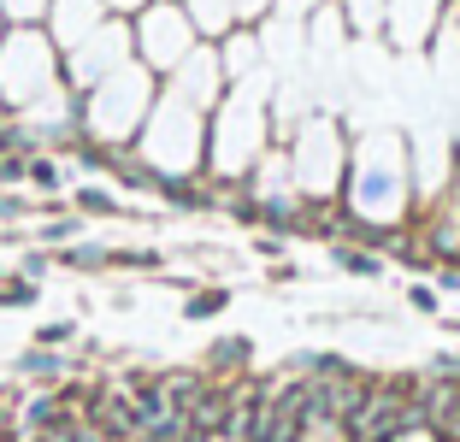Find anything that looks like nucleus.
I'll list each match as a JSON object with an SVG mask.
<instances>
[{
  "mask_svg": "<svg viewBox=\"0 0 460 442\" xmlns=\"http://www.w3.org/2000/svg\"><path fill=\"white\" fill-rule=\"evenodd\" d=\"M0 112H6V107H0Z\"/></svg>",
  "mask_w": 460,
  "mask_h": 442,
  "instance_id": "4c0bfd02",
  "label": "nucleus"
},
{
  "mask_svg": "<svg viewBox=\"0 0 460 442\" xmlns=\"http://www.w3.org/2000/svg\"><path fill=\"white\" fill-rule=\"evenodd\" d=\"M230 307V283H207V289L183 295V319H218Z\"/></svg>",
  "mask_w": 460,
  "mask_h": 442,
  "instance_id": "a211bd4d",
  "label": "nucleus"
},
{
  "mask_svg": "<svg viewBox=\"0 0 460 442\" xmlns=\"http://www.w3.org/2000/svg\"><path fill=\"white\" fill-rule=\"evenodd\" d=\"M36 295H41V283L18 271V278H6V283H0V307H36Z\"/></svg>",
  "mask_w": 460,
  "mask_h": 442,
  "instance_id": "5701e85b",
  "label": "nucleus"
},
{
  "mask_svg": "<svg viewBox=\"0 0 460 442\" xmlns=\"http://www.w3.org/2000/svg\"><path fill=\"white\" fill-rule=\"evenodd\" d=\"M266 147H271L266 101H260L254 77L230 83L225 101L207 112V172H213V183H243V177L260 165Z\"/></svg>",
  "mask_w": 460,
  "mask_h": 442,
  "instance_id": "f257e3e1",
  "label": "nucleus"
},
{
  "mask_svg": "<svg viewBox=\"0 0 460 442\" xmlns=\"http://www.w3.org/2000/svg\"><path fill=\"white\" fill-rule=\"evenodd\" d=\"M407 307L413 313H437V289L431 283H407Z\"/></svg>",
  "mask_w": 460,
  "mask_h": 442,
  "instance_id": "c756f323",
  "label": "nucleus"
},
{
  "mask_svg": "<svg viewBox=\"0 0 460 442\" xmlns=\"http://www.w3.org/2000/svg\"><path fill=\"white\" fill-rule=\"evenodd\" d=\"M107 6H112V13H119V18H136V13H142V6H148V0H107Z\"/></svg>",
  "mask_w": 460,
  "mask_h": 442,
  "instance_id": "f704fd0d",
  "label": "nucleus"
},
{
  "mask_svg": "<svg viewBox=\"0 0 460 442\" xmlns=\"http://www.w3.org/2000/svg\"><path fill=\"white\" fill-rule=\"evenodd\" d=\"M71 207H77L83 218H89V213H101V218L124 213V201H119V195H112V189H101V183H83L77 195H71Z\"/></svg>",
  "mask_w": 460,
  "mask_h": 442,
  "instance_id": "aec40b11",
  "label": "nucleus"
},
{
  "mask_svg": "<svg viewBox=\"0 0 460 442\" xmlns=\"http://www.w3.org/2000/svg\"><path fill=\"white\" fill-rule=\"evenodd\" d=\"M77 236H83V218H66V213L48 218V225H36V242H41V248H66V242H77Z\"/></svg>",
  "mask_w": 460,
  "mask_h": 442,
  "instance_id": "4be33fe9",
  "label": "nucleus"
},
{
  "mask_svg": "<svg viewBox=\"0 0 460 442\" xmlns=\"http://www.w3.org/2000/svg\"><path fill=\"white\" fill-rule=\"evenodd\" d=\"M455 324H460V319H455Z\"/></svg>",
  "mask_w": 460,
  "mask_h": 442,
  "instance_id": "58836bf2",
  "label": "nucleus"
},
{
  "mask_svg": "<svg viewBox=\"0 0 460 442\" xmlns=\"http://www.w3.org/2000/svg\"><path fill=\"white\" fill-rule=\"evenodd\" d=\"M107 18H112L107 0H48V18H41V24H48V36H54L59 54H66V48H77V41L95 24H107Z\"/></svg>",
  "mask_w": 460,
  "mask_h": 442,
  "instance_id": "9d476101",
  "label": "nucleus"
},
{
  "mask_svg": "<svg viewBox=\"0 0 460 442\" xmlns=\"http://www.w3.org/2000/svg\"><path fill=\"white\" fill-rule=\"evenodd\" d=\"M59 266H71V271H107L112 266V248H107V242H66V248H59Z\"/></svg>",
  "mask_w": 460,
  "mask_h": 442,
  "instance_id": "f3484780",
  "label": "nucleus"
},
{
  "mask_svg": "<svg viewBox=\"0 0 460 442\" xmlns=\"http://www.w3.org/2000/svg\"><path fill=\"white\" fill-rule=\"evenodd\" d=\"M124 59H136V36H130V18L112 13L107 24H95L77 48H66V83L77 94H89L101 77H112Z\"/></svg>",
  "mask_w": 460,
  "mask_h": 442,
  "instance_id": "6e6552de",
  "label": "nucleus"
},
{
  "mask_svg": "<svg viewBox=\"0 0 460 442\" xmlns=\"http://www.w3.org/2000/svg\"><path fill=\"white\" fill-rule=\"evenodd\" d=\"M236 6H243V24H260V18H266L278 0H236Z\"/></svg>",
  "mask_w": 460,
  "mask_h": 442,
  "instance_id": "2f4dec72",
  "label": "nucleus"
},
{
  "mask_svg": "<svg viewBox=\"0 0 460 442\" xmlns=\"http://www.w3.org/2000/svg\"><path fill=\"white\" fill-rule=\"evenodd\" d=\"M313 6H325V0H278L271 13H278V18H307Z\"/></svg>",
  "mask_w": 460,
  "mask_h": 442,
  "instance_id": "7c9ffc66",
  "label": "nucleus"
},
{
  "mask_svg": "<svg viewBox=\"0 0 460 442\" xmlns=\"http://www.w3.org/2000/svg\"><path fill=\"white\" fill-rule=\"evenodd\" d=\"M337 6L354 36H384V24H390V0H337Z\"/></svg>",
  "mask_w": 460,
  "mask_h": 442,
  "instance_id": "4468645a",
  "label": "nucleus"
},
{
  "mask_svg": "<svg viewBox=\"0 0 460 442\" xmlns=\"http://www.w3.org/2000/svg\"><path fill=\"white\" fill-rule=\"evenodd\" d=\"M183 13L195 18L201 41H218L225 30H236V24H243V6H236V0H183Z\"/></svg>",
  "mask_w": 460,
  "mask_h": 442,
  "instance_id": "f8f14e48",
  "label": "nucleus"
},
{
  "mask_svg": "<svg viewBox=\"0 0 460 442\" xmlns=\"http://www.w3.org/2000/svg\"><path fill=\"white\" fill-rule=\"evenodd\" d=\"M18 372H24V377H36V384H48V389H59V377L71 372V360H66L59 349H41V342H36V349H24V354H18Z\"/></svg>",
  "mask_w": 460,
  "mask_h": 442,
  "instance_id": "ddd939ff",
  "label": "nucleus"
},
{
  "mask_svg": "<svg viewBox=\"0 0 460 442\" xmlns=\"http://www.w3.org/2000/svg\"><path fill=\"white\" fill-rule=\"evenodd\" d=\"M30 189H36V195H59V189H66V172H59L54 154H30Z\"/></svg>",
  "mask_w": 460,
  "mask_h": 442,
  "instance_id": "412c9836",
  "label": "nucleus"
},
{
  "mask_svg": "<svg viewBox=\"0 0 460 442\" xmlns=\"http://www.w3.org/2000/svg\"><path fill=\"white\" fill-rule=\"evenodd\" d=\"M0 36H6V13H0Z\"/></svg>",
  "mask_w": 460,
  "mask_h": 442,
  "instance_id": "e433bc0d",
  "label": "nucleus"
},
{
  "mask_svg": "<svg viewBox=\"0 0 460 442\" xmlns=\"http://www.w3.org/2000/svg\"><path fill=\"white\" fill-rule=\"evenodd\" d=\"M30 183V154H0V189Z\"/></svg>",
  "mask_w": 460,
  "mask_h": 442,
  "instance_id": "a878e982",
  "label": "nucleus"
},
{
  "mask_svg": "<svg viewBox=\"0 0 460 442\" xmlns=\"http://www.w3.org/2000/svg\"><path fill=\"white\" fill-rule=\"evenodd\" d=\"M165 89H177L183 101H195L201 112H213L218 101H225V89H230V77H225V66H218V48H213V41H195V54L183 59L172 77H165Z\"/></svg>",
  "mask_w": 460,
  "mask_h": 442,
  "instance_id": "1a4fd4ad",
  "label": "nucleus"
},
{
  "mask_svg": "<svg viewBox=\"0 0 460 442\" xmlns=\"http://www.w3.org/2000/svg\"><path fill=\"white\" fill-rule=\"evenodd\" d=\"M331 266H342L349 271V278H384V254L378 248H354V242H337V248H331Z\"/></svg>",
  "mask_w": 460,
  "mask_h": 442,
  "instance_id": "2eb2a0df",
  "label": "nucleus"
},
{
  "mask_svg": "<svg viewBox=\"0 0 460 442\" xmlns=\"http://www.w3.org/2000/svg\"><path fill=\"white\" fill-rule=\"evenodd\" d=\"M160 83L142 59H124L112 77H101L95 89L83 94V130L101 136V142L112 147H130L136 130H142V119L154 112V101H160Z\"/></svg>",
  "mask_w": 460,
  "mask_h": 442,
  "instance_id": "39448f33",
  "label": "nucleus"
},
{
  "mask_svg": "<svg viewBox=\"0 0 460 442\" xmlns=\"http://www.w3.org/2000/svg\"><path fill=\"white\" fill-rule=\"evenodd\" d=\"M54 419H66V402H59V389H41L36 402H30L24 413H18V425H24L30 437H36V430H48Z\"/></svg>",
  "mask_w": 460,
  "mask_h": 442,
  "instance_id": "6ab92c4d",
  "label": "nucleus"
},
{
  "mask_svg": "<svg viewBox=\"0 0 460 442\" xmlns=\"http://www.w3.org/2000/svg\"><path fill=\"white\" fill-rule=\"evenodd\" d=\"M130 36H136V59H142L154 77H172V71L195 54L201 30L183 13V0H148V6L130 18Z\"/></svg>",
  "mask_w": 460,
  "mask_h": 442,
  "instance_id": "0eeeda50",
  "label": "nucleus"
},
{
  "mask_svg": "<svg viewBox=\"0 0 460 442\" xmlns=\"http://www.w3.org/2000/svg\"><path fill=\"white\" fill-rule=\"evenodd\" d=\"M71 336H77V324H71V319H54V324H41V331H36V342H41V349H66Z\"/></svg>",
  "mask_w": 460,
  "mask_h": 442,
  "instance_id": "bb28decb",
  "label": "nucleus"
},
{
  "mask_svg": "<svg viewBox=\"0 0 460 442\" xmlns=\"http://www.w3.org/2000/svg\"><path fill=\"white\" fill-rule=\"evenodd\" d=\"M6 24H41L48 18V0H0Z\"/></svg>",
  "mask_w": 460,
  "mask_h": 442,
  "instance_id": "b1692460",
  "label": "nucleus"
},
{
  "mask_svg": "<svg viewBox=\"0 0 460 442\" xmlns=\"http://www.w3.org/2000/svg\"><path fill=\"white\" fill-rule=\"evenodd\" d=\"M289 177H296L301 201H342V177H349V147H342L337 119L313 112L296 136H289Z\"/></svg>",
  "mask_w": 460,
  "mask_h": 442,
  "instance_id": "423d86ee",
  "label": "nucleus"
},
{
  "mask_svg": "<svg viewBox=\"0 0 460 442\" xmlns=\"http://www.w3.org/2000/svg\"><path fill=\"white\" fill-rule=\"evenodd\" d=\"M18 271H24V278H48V271H54V254H48V248H30V254L24 260H18Z\"/></svg>",
  "mask_w": 460,
  "mask_h": 442,
  "instance_id": "cd10ccee",
  "label": "nucleus"
},
{
  "mask_svg": "<svg viewBox=\"0 0 460 442\" xmlns=\"http://www.w3.org/2000/svg\"><path fill=\"white\" fill-rule=\"evenodd\" d=\"M54 89H66V54L48 36V24H6V36H0V107L24 112L48 101Z\"/></svg>",
  "mask_w": 460,
  "mask_h": 442,
  "instance_id": "20e7f679",
  "label": "nucleus"
},
{
  "mask_svg": "<svg viewBox=\"0 0 460 442\" xmlns=\"http://www.w3.org/2000/svg\"><path fill=\"white\" fill-rule=\"evenodd\" d=\"M136 154L160 177H201L207 172V112L160 83V101L136 130Z\"/></svg>",
  "mask_w": 460,
  "mask_h": 442,
  "instance_id": "7ed1b4c3",
  "label": "nucleus"
},
{
  "mask_svg": "<svg viewBox=\"0 0 460 442\" xmlns=\"http://www.w3.org/2000/svg\"><path fill=\"white\" fill-rule=\"evenodd\" d=\"M443 6L448 0H390V24H384V36H390L395 48H420L425 36H437Z\"/></svg>",
  "mask_w": 460,
  "mask_h": 442,
  "instance_id": "9b49d317",
  "label": "nucleus"
},
{
  "mask_svg": "<svg viewBox=\"0 0 460 442\" xmlns=\"http://www.w3.org/2000/svg\"><path fill=\"white\" fill-rule=\"evenodd\" d=\"M431 372H437V377H460V349L437 354V360H431Z\"/></svg>",
  "mask_w": 460,
  "mask_h": 442,
  "instance_id": "473e14b6",
  "label": "nucleus"
},
{
  "mask_svg": "<svg viewBox=\"0 0 460 442\" xmlns=\"http://www.w3.org/2000/svg\"><path fill=\"white\" fill-rule=\"evenodd\" d=\"M248 360H254V342H248V336H225V342L207 349V366H213V372H230V377H243Z\"/></svg>",
  "mask_w": 460,
  "mask_h": 442,
  "instance_id": "dca6fc26",
  "label": "nucleus"
},
{
  "mask_svg": "<svg viewBox=\"0 0 460 442\" xmlns=\"http://www.w3.org/2000/svg\"><path fill=\"white\" fill-rule=\"evenodd\" d=\"M18 218H30V201L13 195V189H0V225H18Z\"/></svg>",
  "mask_w": 460,
  "mask_h": 442,
  "instance_id": "c85d7f7f",
  "label": "nucleus"
},
{
  "mask_svg": "<svg viewBox=\"0 0 460 442\" xmlns=\"http://www.w3.org/2000/svg\"><path fill=\"white\" fill-rule=\"evenodd\" d=\"M112 266H130V271H160V254H154V248H112Z\"/></svg>",
  "mask_w": 460,
  "mask_h": 442,
  "instance_id": "393cba45",
  "label": "nucleus"
},
{
  "mask_svg": "<svg viewBox=\"0 0 460 442\" xmlns=\"http://www.w3.org/2000/svg\"><path fill=\"white\" fill-rule=\"evenodd\" d=\"M407 147L402 136H366L349 154V177H342V207L360 225H395L407 213Z\"/></svg>",
  "mask_w": 460,
  "mask_h": 442,
  "instance_id": "f03ea898",
  "label": "nucleus"
},
{
  "mask_svg": "<svg viewBox=\"0 0 460 442\" xmlns=\"http://www.w3.org/2000/svg\"><path fill=\"white\" fill-rule=\"evenodd\" d=\"M254 254H260V260H284V236H260Z\"/></svg>",
  "mask_w": 460,
  "mask_h": 442,
  "instance_id": "72a5a7b5",
  "label": "nucleus"
},
{
  "mask_svg": "<svg viewBox=\"0 0 460 442\" xmlns=\"http://www.w3.org/2000/svg\"><path fill=\"white\" fill-rule=\"evenodd\" d=\"M0 442H6V413H0Z\"/></svg>",
  "mask_w": 460,
  "mask_h": 442,
  "instance_id": "c9c22d12",
  "label": "nucleus"
}]
</instances>
